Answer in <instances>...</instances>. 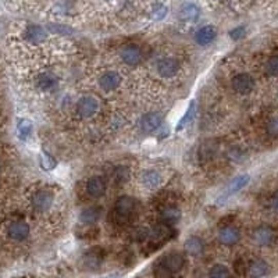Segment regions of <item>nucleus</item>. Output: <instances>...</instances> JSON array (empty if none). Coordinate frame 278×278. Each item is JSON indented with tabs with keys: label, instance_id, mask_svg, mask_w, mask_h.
<instances>
[{
	"label": "nucleus",
	"instance_id": "obj_1",
	"mask_svg": "<svg viewBox=\"0 0 278 278\" xmlns=\"http://www.w3.org/2000/svg\"><path fill=\"white\" fill-rule=\"evenodd\" d=\"M184 267V257L180 253H170L164 256L158 263V269L154 270L157 278H173L175 273Z\"/></svg>",
	"mask_w": 278,
	"mask_h": 278
},
{
	"label": "nucleus",
	"instance_id": "obj_2",
	"mask_svg": "<svg viewBox=\"0 0 278 278\" xmlns=\"http://www.w3.org/2000/svg\"><path fill=\"white\" fill-rule=\"evenodd\" d=\"M231 85H232V89H234L235 92H238L241 95H246V93L253 91L254 80L249 74L241 72V74H236V75L232 78Z\"/></svg>",
	"mask_w": 278,
	"mask_h": 278
},
{
	"label": "nucleus",
	"instance_id": "obj_3",
	"mask_svg": "<svg viewBox=\"0 0 278 278\" xmlns=\"http://www.w3.org/2000/svg\"><path fill=\"white\" fill-rule=\"evenodd\" d=\"M99 110V102L93 96H84L78 102V113L84 118H89L97 113Z\"/></svg>",
	"mask_w": 278,
	"mask_h": 278
},
{
	"label": "nucleus",
	"instance_id": "obj_4",
	"mask_svg": "<svg viewBox=\"0 0 278 278\" xmlns=\"http://www.w3.org/2000/svg\"><path fill=\"white\" fill-rule=\"evenodd\" d=\"M53 199H54V196L50 191H39L32 197V206L36 211L44 213V211H48L50 209Z\"/></svg>",
	"mask_w": 278,
	"mask_h": 278
},
{
	"label": "nucleus",
	"instance_id": "obj_5",
	"mask_svg": "<svg viewBox=\"0 0 278 278\" xmlns=\"http://www.w3.org/2000/svg\"><path fill=\"white\" fill-rule=\"evenodd\" d=\"M180 64L174 57H163L157 63V72L164 78L174 77L178 72Z\"/></svg>",
	"mask_w": 278,
	"mask_h": 278
},
{
	"label": "nucleus",
	"instance_id": "obj_6",
	"mask_svg": "<svg viewBox=\"0 0 278 278\" xmlns=\"http://www.w3.org/2000/svg\"><path fill=\"white\" fill-rule=\"evenodd\" d=\"M46 36H48V34H46L44 27H41V25L31 24L28 27H25L24 29L25 41H28L31 44H41L46 39Z\"/></svg>",
	"mask_w": 278,
	"mask_h": 278
},
{
	"label": "nucleus",
	"instance_id": "obj_7",
	"mask_svg": "<svg viewBox=\"0 0 278 278\" xmlns=\"http://www.w3.org/2000/svg\"><path fill=\"white\" fill-rule=\"evenodd\" d=\"M162 127V117L157 113H149L141 118V128L145 134H152Z\"/></svg>",
	"mask_w": 278,
	"mask_h": 278
},
{
	"label": "nucleus",
	"instance_id": "obj_8",
	"mask_svg": "<svg viewBox=\"0 0 278 278\" xmlns=\"http://www.w3.org/2000/svg\"><path fill=\"white\" fill-rule=\"evenodd\" d=\"M7 234L11 240L24 241L29 235V226L24 221H14L7 228Z\"/></svg>",
	"mask_w": 278,
	"mask_h": 278
},
{
	"label": "nucleus",
	"instance_id": "obj_9",
	"mask_svg": "<svg viewBox=\"0 0 278 278\" xmlns=\"http://www.w3.org/2000/svg\"><path fill=\"white\" fill-rule=\"evenodd\" d=\"M135 203L136 202L130 196H121L115 202V213L118 217L131 216L135 210Z\"/></svg>",
	"mask_w": 278,
	"mask_h": 278
},
{
	"label": "nucleus",
	"instance_id": "obj_10",
	"mask_svg": "<svg viewBox=\"0 0 278 278\" xmlns=\"http://www.w3.org/2000/svg\"><path fill=\"white\" fill-rule=\"evenodd\" d=\"M121 82V77L118 75V72L115 71H107L99 80V85L103 91L111 92L118 88Z\"/></svg>",
	"mask_w": 278,
	"mask_h": 278
},
{
	"label": "nucleus",
	"instance_id": "obj_11",
	"mask_svg": "<svg viewBox=\"0 0 278 278\" xmlns=\"http://www.w3.org/2000/svg\"><path fill=\"white\" fill-rule=\"evenodd\" d=\"M216 38V29L211 25H206V27H202L201 29H197L196 34H195V41L197 45L201 46H207L210 45Z\"/></svg>",
	"mask_w": 278,
	"mask_h": 278
},
{
	"label": "nucleus",
	"instance_id": "obj_12",
	"mask_svg": "<svg viewBox=\"0 0 278 278\" xmlns=\"http://www.w3.org/2000/svg\"><path fill=\"white\" fill-rule=\"evenodd\" d=\"M241 238L240 231L235 227H223L219 232V240L223 245H234Z\"/></svg>",
	"mask_w": 278,
	"mask_h": 278
},
{
	"label": "nucleus",
	"instance_id": "obj_13",
	"mask_svg": "<svg viewBox=\"0 0 278 278\" xmlns=\"http://www.w3.org/2000/svg\"><path fill=\"white\" fill-rule=\"evenodd\" d=\"M274 238L273 230L267 226L257 227L253 232V240L257 245H262V246H266V245L271 244V241Z\"/></svg>",
	"mask_w": 278,
	"mask_h": 278
},
{
	"label": "nucleus",
	"instance_id": "obj_14",
	"mask_svg": "<svg viewBox=\"0 0 278 278\" xmlns=\"http://www.w3.org/2000/svg\"><path fill=\"white\" fill-rule=\"evenodd\" d=\"M120 56L124 63L130 64V66H135V64H138V63L141 62L142 53H141L139 48H136V46H125V48L121 50Z\"/></svg>",
	"mask_w": 278,
	"mask_h": 278
},
{
	"label": "nucleus",
	"instance_id": "obj_15",
	"mask_svg": "<svg viewBox=\"0 0 278 278\" xmlns=\"http://www.w3.org/2000/svg\"><path fill=\"white\" fill-rule=\"evenodd\" d=\"M56 84H57V78L50 72H42L36 78V87L42 92L52 91L53 88L56 87Z\"/></svg>",
	"mask_w": 278,
	"mask_h": 278
},
{
	"label": "nucleus",
	"instance_id": "obj_16",
	"mask_svg": "<svg viewBox=\"0 0 278 278\" xmlns=\"http://www.w3.org/2000/svg\"><path fill=\"white\" fill-rule=\"evenodd\" d=\"M88 193L93 197H101L106 191V184L101 177H92L87 184Z\"/></svg>",
	"mask_w": 278,
	"mask_h": 278
},
{
	"label": "nucleus",
	"instance_id": "obj_17",
	"mask_svg": "<svg viewBox=\"0 0 278 278\" xmlns=\"http://www.w3.org/2000/svg\"><path fill=\"white\" fill-rule=\"evenodd\" d=\"M249 180L250 177L248 175V174H242V175H238L236 178H234L232 181H231V184L228 185V189H227V192L224 193V199H227V197L230 196V195H232V193H235V192L241 191L242 188H245L248 184H249Z\"/></svg>",
	"mask_w": 278,
	"mask_h": 278
},
{
	"label": "nucleus",
	"instance_id": "obj_18",
	"mask_svg": "<svg viewBox=\"0 0 278 278\" xmlns=\"http://www.w3.org/2000/svg\"><path fill=\"white\" fill-rule=\"evenodd\" d=\"M99 217H101V209L99 207H87V209H84L81 211V214H80V220L82 223H85V224H95L96 221L99 220Z\"/></svg>",
	"mask_w": 278,
	"mask_h": 278
},
{
	"label": "nucleus",
	"instance_id": "obj_19",
	"mask_svg": "<svg viewBox=\"0 0 278 278\" xmlns=\"http://www.w3.org/2000/svg\"><path fill=\"white\" fill-rule=\"evenodd\" d=\"M269 273V266L264 260H254L249 266V275L252 278H262Z\"/></svg>",
	"mask_w": 278,
	"mask_h": 278
},
{
	"label": "nucleus",
	"instance_id": "obj_20",
	"mask_svg": "<svg viewBox=\"0 0 278 278\" xmlns=\"http://www.w3.org/2000/svg\"><path fill=\"white\" fill-rule=\"evenodd\" d=\"M142 183H144L145 187L156 188L162 183V175L154 170H148L142 174Z\"/></svg>",
	"mask_w": 278,
	"mask_h": 278
},
{
	"label": "nucleus",
	"instance_id": "obj_21",
	"mask_svg": "<svg viewBox=\"0 0 278 278\" xmlns=\"http://www.w3.org/2000/svg\"><path fill=\"white\" fill-rule=\"evenodd\" d=\"M181 219V211L175 207H168L162 213V220L166 226H174Z\"/></svg>",
	"mask_w": 278,
	"mask_h": 278
},
{
	"label": "nucleus",
	"instance_id": "obj_22",
	"mask_svg": "<svg viewBox=\"0 0 278 278\" xmlns=\"http://www.w3.org/2000/svg\"><path fill=\"white\" fill-rule=\"evenodd\" d=\"M184 248L187 250L188 253L191 254H199L203 250V242H202L197 236H191L185 241V245Z\"/></svg>",
	"mask_w": 278,
	"mask_h": 278
},
{
	"label": "nucleus",
	"instance_id": "obj_23",
	"mask_svg": "<svg viewBox=\"0 0 278 278\" xmlns=\"http://www.w3.org/2000/svg\"><path fill=\"white\" fill-rule=\"evenodd\" d=\"M32 123L28 120V118H23V120L18 121L17 124V132H18L19 138L27 139L29 135L32 134Z\"/></svg>",
	"mask_w": 278,
	"mask_h": 278
},
{
	"label": "nucleus",
	"instance_id": "obj_24",
	"mask_svg": "<svg viewBox=\"0 0 278 278\" xmlns=\"http://www.w3.org/2000/svg\"><path fill=\"white\" fill-rule=\"evenodd\" d=\"M181 17L187 21H196L199 17V10L196 6L193 5H185L181 10Z\"/></svg>",
	"mask_w": 278,
	"mask_h": 278
},
{
	"label": "nucleus",
	"instance_id": "obj_25",
	"mask_svg": "<svg viewBox=\"0 0 278 278\" xmlns=\"http://www.w3.org/2000/svg\"><path fill=\"white\" fill-rule=\"evenodd\" d=\"M193 113H195V102H191V105L188 106V109L184 111V115L180 118L177 125V131L183 130L184 127L193 118Z\"/></svg>",
	"mask_w": 278,
	"mask_h": 278
},
{
	"label": "nucleus",
	"instance_id": "obj_26",
	"mask_svg": "<svg viewBox=\"0 0 278 278\" xmlns=\"http://www.w3.org/2000/svg\"><path fill=\"white\" fill-rule=\"evenodd\" d=\"M113 178L115 180V183L123 184L130 178V170L125 166H117L113 171Z\"/></svg>",
	"mask_w": 278,
	"mask_h": 278
},
{
	"label": "nucleus",
	"instance_id": "obj_27",
	"mask_svg": "<svg viewBox=\"0 0 278 278\" xmlns=\"http://www.w3.org/2000/svg\"><path fill=\"white\" fill-rule=\"evenodd\" d=\"M39 162H41V167L44 168V170H54V168L57 167V162L54 160L52 154L46 153V152L41 153Z\"/></svg>",
	"mask_w": 278,
	"mask_h": 278
},
{
	"label": "nucleus",
	"instance_id": "obj_28",
	"mask_svg": "<svg viewBox=\"0 0 278 278\" xmlns=\"http://www.w3.org/2000/svg\"><path fill=\"white\" fill-rule=\"evenodd\" d=\"M209 278H230V270L223 264H216L210 269Z\"/></svg>",
	"mask_w": 278,
	"mask_h": 278
},
{
	"label": "nucleus",
	"instance_id": "obj_29",
	"mask_svg": "<svg viewBox=\"0 0 278 278\" xmlns=\"http://www.w3.org/2000/svg\"><path fill=\"white\" fill-rule=\"evenodd\" d=\"M266 72L271 75V77H277L278 75V56L269 58L266 63Z\"/></svg>",
	"mask_w": 278,
	"mask_h": 278
},
{
	"label": "nucleus",
	"instance_id": "obj_30",
	"mask_svg": "<svg viewBox=\"0 0 278 278\" xmlns=\"http://www.w3.org/2000/svg\"><path fill=\"white\" fill-rule=\"evenodd\" d=\"M48 28L50 32H53V34H58V35H66V34H70V32H71V29L67 28V27H64V25H60V24H50Z\"/></svg>",
	"mask_w": 278,
	"mask_h": 278
},
{
	"label": "nucleus",
	"instance_id": "obj_31",
	"mask_svg": "<svg viewBox=\"0 0 278 278\" xmlns=\"http://www.w3.org/2000/svg\"><path fill=\"white\" fill-rule=\"evenodd\" d=\"M267 134L270 136H278V117H274L267 124Z\"/></svg>",
	"mask_w": 278,
	"mask_h": 278
},
{
	"label": "nucleus",
	"instance_id": "obj_32",
	"mask_svg": "<svg viewBox=\"0 0 278 278\" xmlns=\"http://www.w3.org/2000/svg\"><path fill=\"white\" fill-rule=\"evenodd\" d=\"M245 34H246V28L245 27H236V28L231 29L230 31V36L234 41H238V39L244 38Z\"/></svg>",
	"mask_w": 278,
	"mask_h": 278
},
{
	"label": "nucleus",
	"instance_id": "obj_33",
	"mask_svg": "<svg viewBox=\"0 0 278 278\" xmlns=\"http://www.w3.org/2000/svg\"><path fill=\"white\" fill-rule=\"evenodd\" d=\"M166 14H167V9L166 7H163V6H158L157 9L153 10V13H152V17H153V19H163L164 17H166Z\"/></svg>",
	"mask_w": 278,
	"mask_h": 278
},
{
	"label": "nucleus",
	"instance_id": "obj_34",
	"mask_svg": "<svg viewBox=\"0 0 278 278\" xmlns=\"http://www.w3.org/2000/svg\"><path fill=\"white\" fill-rule=\"evenodd\" d=\"M270 207H271V210L274 213H278V195L273 196L270 199Z\"/></svg>",
	"mask_w": 278,
	"mask_h": 278
}]
</instances>
